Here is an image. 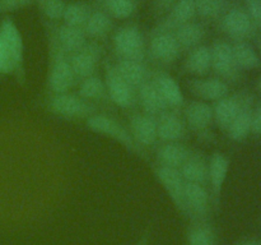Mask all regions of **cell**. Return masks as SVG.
<instances>
[{"label":"cell","mask_w":261,"mask_h":245,"mask_svg":"<svg viewBox=\"0 0 261 245\" xmlns=\"http://www.w3.org/2000/svg\"><path fill=\"white\" fill-rule=\"evenodd\" d=\"M129 130L135 144L144 152L158 142L157 117L145 112H133L129 116Z\"/></svg>","instance_id":"obj_14"},{"label":"cell","mask_w":261,"mask_h":245,"mask_svg":"<svg viewBox=\"0 0 261 245\" xmlns=\"http://www.w3.org/2000/svg\"><path fill=\"white\" fill-rule=\"evenodd\" d=\"M59 46L65 51L68 55L81 50L87 43V36L84 33L83 28L73 27V26L61 24L56 28L54 32Z\"/></svg>","instance_id":"obj_27"},{"label":"cell","mask_w":261,"mask_h":245,"mask_svg":"<svg viewBox=\"0 0 261 245\" xmlns=\"http://www.w3.org/2000/svg\"><path fill=\"white\" fill-rule=\"evenodd\" d=\"M91 13V7L88 4H86V3H70V4H66V8L64 10V14L61 19L64 20V24L83 28L86 22L88 20Z\"/></svg>","instance_id":"obj_34"},{"label":"cell","mask_w":261,"mask_h":245,"mask_svg":"<svg viewBox=\"0 0 261 245\" xmlns=\"http://www.w3.org/2000/svg\"><path fill=\"white\" fill-rule=\"evenodd\" d=\"M195 15V0H178L153 32H173L181 24L193 20Z\"/></svg>","instance_id":"obj_20"},{"label":"cell","mask_w":261,"mask_h":245,"mask_svg":"<svg viewBox=\"0 0 261 245\" xmlns=\"http://www.w3.org/2000/svg\"><path fill=\"white\" fill-rule=\"evenodd\" d=\"M186 88L204 102H217L229 94V84L221 78H189Z\"/></svg>","instance_id":"obj_16"},{"label":"cell","mask_w":261,"mask_h":245,"mask_svg":"<svg viewBox=\"0 0 261 245\" xmlns=\"http://www.w3.org/2000/svg\"><path fill=\"white\" fill-rule=\"evenodd\" d=\"M213 209L212 198L206 186L185 184V217L190 221H208Z\"/></svg>","instance_id":"obj_9"},{"label":"cell","mask_w":261,"mask_h":245,"mask_svg":"<svg viewBox=\"0 0 261 245\" xmlns=\"http://www.w3.org/2000/svg\"><path fill=\"white\" fill-rule=\"evenodd\" d=\"M180 174L185 183L198 184L208 188V158L200 151H191L188 160L181 166Z\"/></svg>","instance_id":"obj_21"},{"label":"cell","mask_w":261,"mask_h":245,"mask_svg":"<svg viewBox=\"0 0 261 245\" xmlns=\"http://www.w3.org/2000/svg\"><path fill=\"white\" fill-rule=\"evenodd\" d=\"M259 2H260V4H261V0H259Z\"/></svg>","instance_id":"obj_46"},{"label":"cell","mask_w":261,"mask_h":245,"mask_svg":"<svg viewBox=\"0 0 261 245\" xmlns=\"http://www.w3.org/2000/svg\"><path fill=\"white\" fill-rule=\"evenodd\" d=\"M154 176L161 184L168 198L180 214L185 217V180L181 176L180 170L155 165Z\"/></svg>","instance_id":"obj_8"},{"label":"cell","mask_w":261,"mask_h":245,"mask_svg":"<svg viewBox=\"0 0 261 245\" xmlns=\"http://www.w3.org/2000/svg\"><path fill=\"white\" fill-rule=\"evenodd\" d=\"M236 245H261V241L259 240H247V241H242Z\"/></svg>","instance_id":"obj_43"},{"label":"cell","mask_w":261,"mask_h":245,"mask_svg":"<svg viewBox=\"0 0 261 245\" xmlns=\"http://www.w3.org/2000/svg\"><path fill=\"white\" fill-rule=\"evenodd\" d=\"M232 50L240 70H251L261 66L260 56L247 41H233Z\"/></svg>","instance_id":"obj_31"},{"label":"cell","mask_w":261,"mask_h":245,"mask_svg":"<svg viewBox=\"0 0 261 245\" xmlns=\"http://www.w3.org/2000/svg\"><path fill=\"white\" fill-rule=\"evenodd\" d=\"M120 76L137 91L145 81L150 77L149 69L144 64V61L137 60H125V59H117L114 64Z\"/></svg>","instance_id":"obj_26"},{"label":"cell","mask_w":261,"mask_h":245,"mask_svg":"<svg viewBox=\"0 0 261 245\" xmlns=\"http://www.w3.org/2000/svg\"><path fill=\"white\" fill-rule=\"evenodd\" d=\"M0 74H2V73H0Z\"/></svg>","instance_id":"obj_47"},{"label":"cell","mask_w":261,"mask_h":245,"mask_svg":"<svg viewBox=\"0 0 261 245\" xmlns=\"http://www.w3.org/2000/svg\"><path fill=\"white\" fill-rule=\"evenodd\" d=\"M0 73L2 74H15V66L13 59L0 36Z\"/></svg>","instance_id":"obj_37"},{"label":"cell","mask_w":261,"mask_h":245,"mask_svg":"<svg viewBox=\"0 0 261 245\" xmlns=\"http://www.w3.org/2000/svg\"><path fill=\"white\" fill-rule=\"evenodd\" d=\"M191 151L193 150L182 142L161 143L155 151V161H157L158 166L178 170L188 160Z\"/></svg>","instance_id":"obj_23"},{"label":"cell","mask_w":261,"mask_h":245,"mask_svg":"<svg viewBox=\"0 0 261 245\" xmlns=\"http://www.w3.org/2000/svg\"><path fill=\"white\" fill-rule=\"evenodd\" d=\"M112 45L117 59L144 61L147 56L144 36L140 28L134 24L120 27L115 32Z\"/></svg>","instance_id":"obj_5"},{"label":"cell","mask_w":261,"mask_h":245,"mask_svg":"<svg viewBox=\"0 0 261 245\" xmlns=\"http://www.w3.org/2000/svg\"><path fill=\"white\" fill-rule=\"evenodd\" d=\"M259 47H260V54H261V41H260V45H259Z\"/></svg>","instance_id":"obj_45"},{"label":"cell","mask_w":261,"mask_h":245,"mask_svg":"<svg viewBox=\"0 0 261 245\" xmlns=\"http://www.w3.org/2000/svg\"><path fill=\"white\" fill-rule=\"evenodd\" d=\"M181 51L172 32H153L147 54L154 63L171 65L180 58Z\"/></svg>","instance_id":"obj_12"},{"label":"cell","mask_w":261,"mask_h":245,"mask_svg":"<svg viewBox=\"0 0 261 245\" xmlns=\"http://www.w3.org/2000/svg\"><path fill=\"white\" fill-rule=\"evenodd\" d=\"M188 134L185 120L177 110H166L157 116L158 142H182Z\"/></svg>","instance_id":"obj_17"},{"label":"cell","mask_w":261,"mask_h":245,"mask_svg":"<svg viewBox=\"0 0 261 245\" xmlns=\"http://www.w3.org/2000/svg\"><path fill=\"white\" fill-rule=\"evenodd\" d=\"M105 86L110 102L116 105L120 109H132L137 102V91L122 78L115 68L114 63L105 61Z\"/></svg>","instance_id":"obj_6"},{"label":"cell","mask_w":261,"mask_h":245,"mask_svg":"<svg viewBox=\"0 0 261 245\" xmlns=\"http://www.w3.org/2000/svg\"><path fill=\"white\" fill-rule=\"evenodd\" d=\"M196 14L205 19L219 17L223 10V0H195Z\"/></svg>","instance_id":"obj_35"},{"label":"cell","mask_w":261,"mask_h":245,"mask_svg":"<svg viewBox=\"0 0 261 245\" xmlns=\"http://www.w3.org/2000/svg\"><path fill=\"white\" fill-rule=\"evenodd\" d=\"M184 120L186 128L195 134L201 142H213L214 133V114L213 106L209 102L193 100L184 105Z\"/></svg>","instance_id":"obj_3"},{"label":"cell","mask_w":261,"mask_h":245,"mask_svg":"<svg viewBox=\"0 0 261 245\" xmlns=\"http://www.w3.org/2000/svg\"><path fill=\"white\" fill-rule=\"evenodd\" d=\"M251 134L256 135V137L261 135V102L256 107H254V111H252Z\"/></svg>","instance_id":"obj_39"},{"label":"cell","mask_w":261,"mask_h":245,"mask_svg":"<svg viewBox=\"0 0 261 245\" xmlns=\"http://www.w3.org/2000/svg\"><path fill=\"white\" fill-rule=\"evenodd\" d=\"M212 71L211 47L199 45L189 51L188 56L181 65V73L193 76L194 78H203Z\"/></svg>","instance_id":"obj_22"},{"label":"cell","mask_w":261,"mask_h":245,"mask_svg":"<svg viewBox=\"0 0 261 245\" xmlns=\"http://www.w3.org/2000/svg\"><path fill=\"white\" fill-rule=\"evenodd\" d=\"M46 109L51 114L65 119H88L98 112L94 102L87 101L78 93L71 92L51 93L46 101Z\"/></svg>","instance_id":"obj_2"},{"label":"cell","mask_w":261,"mask_h":245,"mask_svg":"<svg viewBox=\"0 0 261 245\" xmlns=\"http://www.w3.org/2000/svg\"><path fill=\"white\" fill-rule=\"evenodd\" d=\"M252 111H254V97L247 94L241 110L226 132L229 139L233 142H242L251 134Z\"/></svg>","instance_id":"obj_25"},{"label":"cell","mask_w":261,"mask_h":245,"mask_svg":"<svg viewBox=\"0 0 261 245\" xmlns=\"http://www.w3.org/2000/svg\"><path fill=\"white\" fill-rule=\"evenodd\" d=\"M221 28L233 41H246L255 32V23L241 8H232L221 19Z\"/></svg>","instance_id":"obj_15"},{"label":"cell","mask_w":261,"mask_h":245,"mask_svg":"<svg viewBox=\"0 0 261 245\" xmlns=\"http://www.w3.org/2000/svg\"><path fill=\"white\" fill-rule=\"evenodd\" d=\"M112 30V18L103 10H92L88 20L84 24L83 31L87 37L102 38L110 33Z\"/></svg>","instance_id":"obj_32"},{"label":"cell","mask_w":261,"mask_h":245,"mask_svg":"<svg viewBox=\"0 0 261 245\" xmlns=\"http://www.w3.org/2000/svg\"><path fill=\"white\" fill-rule=\"evenodd\" d=\"M249 93H234L227 94L219 101L214 102L213 114H214V124L218 127L219 130L226 133L229 125L237 116V114L241 110L245 100Z\"/></svg>","instance_id":"obj_19"},{"label":"cell","mask_w":261,"mask_h":245,"mask_svg":"<svg viewBox=\"0 0 261 245\" xmlns=\"http://www.w3.org/2000/svg\"><path fill=\"white\" fill-rule=\"evenodd\" d=\"M38 7L45 17L50 20H59L63 18L66 3L64 0H37Z\"/></svg>","instance_id":"obj_36"},{"label":"cell","mask_w":261,"mask_h":245,"mask_svg":"<svg viewBox=\"0 0 261 245\" xmlns=\"http://www.w3.org/2000/svg\"><path fill=\"white\" fill-rule=\"evenodd\" d=\"M208 190L214 209L221 206L224 184L229 171V158L222 152H214L208 160Z\"/></svg>","instance_id":"obj_13"},{"label":"cell","mask_w":261,"mask_h":245,"mask_svg":"<svg viewBox=\"0 0 261 245\" xmlns=\"http://www.w3.org/2000/svg\"><path fill=\"white\" fill-rule=\"evenodd\" d=\"M247 14L256 27H261V4L259 0H244Z\"/></svg>","instance_id":"obj_38"},{"label":"cell","mask_w":261,"mask_h":245,"mask_svg":"<svg viewBox=\"0 0 261 245\" xmlns=\"http://www.w3.org/2000/svg\"><path fill=\"white\" fill-rule=\"evenodd\" d=\"M149 239H150V227H148V229L140 235V237L138 239L137 244L135 245H149Z\"/></svg>","instance_id":"obj_42"},{"label":"cell","mask_w":261,"mask_h":245,"mask_svg":"<svg viewBox=\"0 0 261 245\" xmlns=\"http://www.w3.org/2000/svg\"><path fill=\"white\" fill-rule=\"evenodd\" d=\"M101 54L102 47L96 41H87L81 50L69 55V63L76 82L96 74L97 66L101 60Z\"/></svg>","instance_id":"obj_11"},{"label":"cell","mask_w":261,"mask_h":245,"mask_svg":"<svg viewBox=\"0 0 261 245\" xmlns=\"http://www.w3.org/2000/svg\"><path fill=\"white\" fill-rule=\"evenodd\" d=\"M76 93L82 99L94 102V104L99 101H110L103 79L101 77L96 76V74L79 81L78 92Z\"/></svg>","instance_id":"obj_30"},{"label":"cell","mask_w":261,"mask_h":245,"mask_svg":"<svg viewBox=\"0 0 261 245\" xmlns=\"http://www.w3.org/2000/svg\"><path fill=\"white\" fill-rule=\"evenodd\" d=\"M137 102L143 112L155 117L165 112L166 110H170L158 89L150 81V77L137 89Z\"/></svg>","instance_id":"obj_24"},{"label":"cell","mask_w":261,"mask_h":245,"mask_svg":"<svg viewBox=\"0 0 261 245\" xmlns=\"http://www.w3.org/2000/svg\"><path fill=\"white\" fill-rule=\"evenodd\" d=\"M76 78L69 63V55L59 46L55 36L50 38V64L47 70V88L51 93L70 92Z\"/></svg>","instance_id":"obj_1"},{"label":"cell","mask_w":261,"mask_h":245,"mask_svg":"<svg viewBox=\"0 0 261 245\" xmlns=\"http://www.w3.org/2000/svg\"><path fill=\"white\" fill-rule=\"evenodd\" d=\"M172 33L177 40L181 50L190 51L196 46L201 45V41L205 37V28L201 23L190 20L176 28Z\"/></svg>","instance_id":"obj_28"},{"label":"cell","mask_w":261,"mask_h":245,"mask_svg":"<svg viewBox=\"0 0 261 245\" xmlns=\"http://www.w3.org/2000/svg\"><path fill=\"white\" fill-rule=\"evenodd\" d=\"M106 14L115 19H127L138 8V0H97Z\"/></svg>","instance_id":"obj_33"},{"label":"cell","mask_w":261,"mask_h":245,"mask_svg":"<svg viewBox=\"0 0 261 245\" xmlns=\"http://www.w3.org/2000/svg\"><path fill=\"white\" fill-rule=\"evenodd\" d=\"M86 127L91 132L96 133V134L103 135V137L116 140L117 143H120L129 152L137 153V155H143L144 153L135 144L132 134H130L129 128L122 125L119 120L110 116V115L97 112V114L92 115L88 119H86Z\"/></svg>","instance_id":"obj_4"},{"label":"cell","mask_w":261,"mask_h":245,"mask_svg":"<svg viewBox=\"0 0 261 245\" xmlns=\"http://www.w3.org/2000/svg\"><path fill=\"white\" fill-rule=\"evenodd\" d=\"M188 245H217V234L208 221H190L186 231Z\"/></svg>","instance_id":"obj_29"},{"label":"cell","mask_w":261,"mask_h":245,"mask_svg":"<svg viewBox=\"0 0 261 245\" xmlns=\"http://www.w3.org/2000/svg\"><path fill=\"white\" fill-rule=\"evenodd\" d=\"M211 47L212 54V71L217 78L224 82H237L241 77V70L237 66L232 50V43L223 40H216Z\"/></svg>","instance_id":"obj_7"},{"label":"cell","mask_w":261,"mask_h":245,"mask_svg":"<svg viewBox=\"0 0 261 245\" xmlns=\"http://www.w3.org/2000/svg\"><path fill=\"white\" fill-rule=\"evenodd\" d=\"M31 2L32 0H0V10H14Z\"/></svg>","instance_id":"obj_40"},{"label":"cell","mask_w":261,"mask_h":245,"mask_svg":"<svg viewBox=\"0 0 261 245\" xmlns=\"http://www.w3.org/2000/svg\"><path fill=\"white\" fill-rule=\"evenodd\" d=\"M257 89H259V92L261 93V77L259 78V81H257Z\"/></svg>","instance_id":"obj_44"},{"label":"cell","mask_w":261,"mask_h":245,"mask_svg":"<svg viewBox=\"0 0 261 245\" xmlns=\"http://www.w3.org/2000/svg\"><path fill=\"white\" fill-rule=\"evenodd\" d=\"M150 81L158 89L162 99L167 104L168 109L180 110L185 105V97H184L182 89H181L178 82L173 78L167 71L155 70L150 73Z\"/></svg>","instance_id":"obj_18"},{"label":"cell","mask_w":261,"mask_h":245,"mask_svg":"<svg viewBox=\"0 0 261 245\" xmlns=\"http://www.w3.org/2000/svg\"><path fill=\"white\" fill-rule=\"evenodd\" d=\"M0 36L9 51L15 66V76L19 83H24V46H23L22 35L18 30L17 24L12 19L7 18L0 24Z\"/></svg>","instance_id":"obj_10"},{"label":"cell","mask_w":261,"mask_h":245,"mask_svg":"<svg viewBox=\"0 0 261 245\" xmlns=\"http://www.w3.org/2000/svg\"><path fill=\"white\" fill-rule=\"evenodd\" d=\"M178 0H154V10L157 14H163L168 12Z\"/></svg>","instance_id":"obj_41"}]
</instances>
